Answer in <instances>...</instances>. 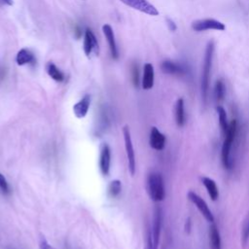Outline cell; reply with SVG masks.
<instances>
[{
    "mask_svg": "<svg viewBox=\"0 0 249 249\" xmlns=\"http://www.w3.org/2000/svg\"><path fill=\"white\" fill-rule=\"evenodd\" d=\"M187 196H188V199L196 206L198 211L201 213V215L204 217V219L207 222H209V223L214 222V216L212 214V211L210 210L208 204L205 202L204 199H202L197 194H196L193 191L188 192Z\"/></svg>",
    "mask_w": 249,
    "mask_h": 249,
    "instance_id": "7",
    "label": "cell"
},
{
    "mask_svg": "<svg viewBox=\"0 0 249 249\" xmlns=\"http://www.w3.org/2000/svg\"><path fill=\"white\" fill-rule=\"evenodd\" d=\"M215 45L213 41H210L206 45L203 65H202V73H201V96L204 104L207 102L208 91H209V83H210V74L212 68V61L214 55Z\"/></svg>",
    "mask_w": 249,
    "mask_h": 249,
    "instance_id": "1",
    "label": "cell"
},
{
    "mask_svg": "<svg viewBox=\"0 0 249 249\" xmlns=\"http://www.w3.org/2000/svg\"><path fill=\"white\" fill-rule=\"evenodd\" d=\"M122 191V182L120 180H113L109 187H108V193L112 197H116L120 195Z\"/></svg>",
    "mask_w": 249,
    "mask_h": 249,
    "instance_id": "23",
    "label": "cell"
},
{
    "mask_svg": "<svg viewBox=\"0 0 249 249\" xmlns=\"http://www.w3.org/2000/svg\"><path fill=\"white\" fill-rule=\"evenodd\" d=\"M175 122L179 127L184 126L186 123V114H185V106L184 99L179 98L175 104Z\"/></svg>",
    "mask_w": 249,
    "mask_h": 249,
    "instance_id": "18",
    "label": "cell"
},
{
    "mask_svg": "<svg viewBox=\"0 0 249 249\" xmlns=\"http://www.w3.org/2000/svg\"><path fill=\"white\" fill-rule=\"evenodd\" d=\"M201 182H202L203 186L205 187L210 198L213 201L217 200L218 197H219V190H218V187L216 185V182L213 179H211L209 177H206V176L201 178Z\"/></svg>",
    "mask_w": 249,
    "mask_h": 249,
    "instance_id": "17",
    "label": "cell"
},
{
    "mask_svg": "<svg viewBox=\"0 0 249 249\" xmlns=\"http://www.w3.org/2000/svg\"><path fill=\"white\" fill-rule=\"evenodd\" d=\"M131 73H132V82L135 87L139 86V70L137 64H133L131 68Z\"/></svg>",
    "mask_w": 249,
    "mask_h": 249,
    "instance_id": "25",
    "label": "cell"
},
{
    "mask_svg": "<svg viewBox=\"0 0 249 249\" xmlns=\"http://www.w3.org/2000/svg\"><path fill=\"white\" fill-rule=\"evenodd\" d=\"M102 31L103 34L107 40L109 49H110V53H111V56L113 59H118L119 58V51H118V47H117V43L115 40V34H114V30L112 28V26L108 23L102 25Z\"/></svg>",
    "mask_w": 249,
    "mask_h": 249,
    "instance_id": "11",
    "label": "cell"
},
{
    "mask_svg": "<svg viewBox=\"0 0 249 249\" xmlns=\"http://www.w3.org/2000/svg\"><path fill=\"white\" fill-rule=\"evenodd\" d=\"M0 2L4 5H8V6H12L14 4L13 0H0Z\"/></svg>",
    "mask_w": 249,
    "mask_h": 249,
    "instance_id": "30",
    "label": "cell"
},
{
    "mask_svg": "<svg viewBox=\"0 0 249 249\" xmlns=\"http://www.w3.org/2000/svg\"><path fill=\"white\" fill-rule=\"evenodd\" d=\"M46 70H47L48 75L55 82H63L64 81V79H65L64 74L56 67V65L54 63L49 62L46 66Z\"/></svg>",
    "mask_w": 249,
    "mask_h": 249,
    "instance_id": "20",
    "label": "cell"
},
{
    "mask_svg": "<svg viewBox=\"0 0 249 249\" xmlns=\"http://www.w3.org/2000/svg\"><path fill=\"white\" fill-rule=\"evenodd\" d=\"M0 190H1L4 194H9V193H10L9 184H8L6 178L4 177V175H3L2 173H0Z\"/></svg>",
    "mask_w": 249,
    "mask_h": 249,
    "instance_id": "26",
    "label": "cell"
},
{
    "mask_svg": "<svg viewBox=\"0 0 249 249\" xmlns=\"http://www.w3.org/2000/svg\"><path fill=\"white\" fill-rule=\"evenodd\" d=\"M146 249H153V243H152V237H151V232L150 231H148V236H147V245Z\"/></svg>",
    "mask_w": 249,
    "mask_h": 249,
    "instance_id": "29",
    "label": "cell"
},
{
    "mask_svg": "<svg viewBox=\"0 0 249 249\" xmlns=\"http://www.w3.org/2000/svg\"><path fill=\"white\" fill-rule=\"evenodd\" d=\"M89 105H90V95L86 94L84 95V97H82L81 100H79L76 104H74L73 106L74 115L78 119L85 118L89 109Z\"/></svg>",
    "mask_w": 249,
    "mask_h": 249,
    "instance_id": "14",
    "label": "cell"
},
{
    "mask_svg": "<svg viewBox=\"0 0 249 249\" xmlns=\"http://www.w3.org/2000/svg\"><path fill=\"white\" fill-rule=\"evenodd\" d=\"M155 72L152 63H145L143 67V77H142V88L144 89H150L154 86Z\"/></svg>",
    "mask_w": 249,
    "mask_h": 249,
    "instance_id": "15",
    "label": "cell"
},
{
    "mask_svg": "<svg viewBox=\"0 0 249 249\" xmlns=\"http://www.w3.org/2000/svg\"><path fill=\"white\" fill-rule=\"evenodd\" d=\"M149 144H150L151 148H153L154 150H157V151H161L164 149L165 136L156 126H152V128L150 130Z\"/></svg>",
    "mask_w": 249,
    "mask_h": 249,
    "instance_id": "12",
    "label": "cell"
},
{
    "mask_svg": "<svg viewBox=\"0 0 249 249\" xmlns=\"http://www.w3.org/2000/svg\"><path fill=\"white\" fill-rule=\"evenodd\" d=\"M249 239V214L246 217L244 223H243V227H242V232H241V243L243 245V247L246 246L247 241Z\"/></svg>",
    "mask_w": 249,
    "mask_h": 249,
    "instance_id": "24",
    "label": "cell"
},
{
    "mask_svg": "<svg viewBox=\"0 0 249 249\" xmlns=\"http://www.w3.org/2000/svg\"><path fill=\"white\" fill-rule=\"evenodd\" d=\"M236 131H237V122L236 120H231L230 124H229V129L227 133L224 135V142L222 145V152H221V159H222V163L225 168L230 169L231 167V150L232 143L234 141V138L236 136Z\"/></svg>",
    "mask_w": 249,
    "mask_h": 249,
    "instance_id": "3",
    "label": "cell"
},
{
    "mask_svg": "<svg viewBox=\"0 0 249 249\" xmlns=\"http://www.w3.org/2000/svg\"><path fill=\"white\" fill-rule=\"evenodd\" d=\"M147 192L153 201L159 202L164 199V182L160 173L151 172L147 178Z\"/></svg>",
    "mask_w": 249,
    "mask_h": 249,
    "instance_id": "2",
    "label": "cell"
},
{
    "mask_svg": "<svg viewBox=\"0 0 249 249\" xmlns=\"http://www.w3.org/2000/svg\"><path fill=\"white\" fill-rule=\"evenodd\" d=\"M216 110H217V113H218L219 124H220V126H221L222 132L225 135L227 133L228 129H229V124H230V123H228V118H227L226 110L221 105H218L216 107Z\"/></svg>",
    "mask_w": 249,
    "mask_h": 249,
    "instance_id": "22",
    "label": "cell"
},
{
    "mask_svg": "<svg viewBox=\"0 0 249 249\" xmlns=\"http://www.w3.org/2000/svg\"><path fill=\"white\" fill-rule=\"evenodd\" d=\"M226 95V86L223 79H218L215 83L214 87V97L217 102H221L224 100Z\"/></svg>",
    "mask_w": 249,
    "mask_h": 249,
    "instance_id": "21",
    "label": "cell"
},
{
    "mask_svg": "<svg viewBox=\"0 0 249 249\" xmlns=\"http://www.w3.org/2000/svg\"><path fill=\"white\" fill-rule=\"evenodd\" d=\"M39 246H40V249H55V248H53L43 236L40 238Z\"/></svg>",
    "mask_w": 249,
    "mask_h": 249,
    "instance_id": "27",
    "label": "cell"
},
{
    "mask_svg": "<svg viewBox=\"0 0 249 249\" xmlns=\"http://www.w3.org/2000/svg\"><path fill=\"white\" fill-rule=\"evenodd\" d=\"M83 49L86 56L89 58H90L91 56H97L99 54V46L97 39L92 30L89 27H87L85 31Z\"/></svg>",
    "mask_w": 249,
    "mask_h": 249,
    "instance_id": "4",
    "label": "cell"
},
{
    "mask_svg": "<svg viewBox=\"0 0 249 249\" xmlns=\"http://www.w3.org/2000/svg\"><path fill=\"white\" fill-rule=\"evenodd\" d=\"M120 1L124 5L136 11H139L143 14L153 16V17L159 15L158 9L153 4H151L148 0H120Z\"/></svg>",
    "mask_w": 249,
    "mask_h": 249,
    "instance_id": "9",
    "label": "cell"
},
{
    "mask_svg": "<svg viewBox=\"0 0 249 249\" xmlns=\"http://www.w3.org/2000/svg\"><path fill=\"white\" fill-rule=\"evenodd\" d=\"M209 244L211 249H221V236L218 227L211 223L209 228Z\"/></svg>",
    "mask_w": 249,
    "mask_h": 249,
    "instance_id": "19",
    "label": "cell"
},
{
    "mask_svg": "<svg viewBox=\"0 0 249 249\" xmlns=\"http://www.w3.org/2000/svg\"><path fill=\"white\" fill-rule=\"evenodd\" d=\"M160 69L163 73L168 74V75H173L177 77H184L187 76L190 72L188 65L173 61V60H163L160 63Z\"/></svg>",
    "mask_w": 249,
    "mask_h": 249,
    "instance_id": "5",
    "label": "cell"
},
{
    "mask_svg": "<svg viewBox=\"0 0 249 249\" xmlns=\"http://www.w3.org/2000/svg\"><path fill=\"white\" fill-rule=\"evenodd\" d=\"M192 28L196 32L206 31V30H218L224 31L226 29V25L214 18H203L193 21Z\"/></svg>",
    "mask_w": 249,
    "mask_h": 249,
    "instance_id": "8",
    "label": "cell"
},
{
    "mask_svg": "<svg viewBox=\"0 0 249 249\" xmlns=\"http://www.w3.org/2000/svg\"><path fill=\"white\" fill-rule=\"evenodd\" d=\"M161 223H162L161 209L160 207H157L155 209V213H154L152 230L150 231L151 237H152V243H153V249H158V247H159L160 230H161Z\"/></svg>",
    "mask_w": 249,
    "mask_h": 249,
    "instance_id": "10",
    "label": "cell"
},
{
    "mask_svg": "<svg viewBox=\"0 0 249 249\" xmlns=\"http://www.w3.org/2000/svg\"><path fill=\"white\" fill-rule=\"evenodd\" d=\"M110 163H111V150L107 144H103L100 150L99 157V167L101 173L103 175H108L110 171Z\"/></svg>",
    "mask_w": 249,
    "mask_h": 249,
    "instance_id": "13",
    "label": "cell"
},
{
    "mask_svg": "<svg viewBox=\"0 0 249 249\" xmlns=\"http://www.w3.org/2000/svg\"><path fill=\"white\" fill-rule=\"evenodd\" d=\"M35 56L34 53L28 50V49H20L16 56V62L18 66H22L25 64H31L35 62Z\"/></svg>",
    "mask_w": 249,
    "mask_h": 249,
    "instance_id": "16",
    "label": "cell"
},
{
    "mask_svg": "<svg viewBox=\"0 0 249 249\" xmlns=\"http://www.w3.org/2000/svg\"><path fill=\"white\" fill-rule=\"evenodd\" d=\"M124 133V147H125V153L128 162V169L130 171L131 175H134L135 169H136V162H135V153L132 145V140L130 136V131L127 125L124 126L123 128Z\"/></svg>",
    "mask_w": 249,
    "mask_h": 249,
    "instance_id": "6",
    "label": "cell"
},
{
    "mask_svg": "<svg viewBox=\"0 0 249 249\" xmlns=\"http://www.w3.org/2000/svg\"><path fill=\"white\" fill-rule=\"evenodd\" d=\"M166 24H167V27H168V29H169L170 31H175V30L177 29L176 23H175L171 18H166Z\"/></svg>",
    "mask_w": 249,
    "mask_h": 249,
    "instance_id": "28",
    "label": "cell"
}]
</instances>
